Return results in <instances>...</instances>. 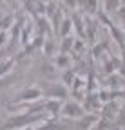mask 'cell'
<instances>
[{
    "instance_id": "1",
    "label": "cell",
    "mask_w": 125,
    "mask_h": 130,
    "mask_svg": "<svg viewBox=\"0 0 125 130\" xmlns=\"http://www.w3.org/2000/svg\"><path fill=\"white\" fill-rule=\"evenodd\" d=\"M35 121H40V114H20V116H15V118H9L6 121V125L0 126V130H9V128H17V126H25L29 123H35Z\"/></svg>"
},
{
    "instance_id": "2",
    "label": "cell",
    "mask_w": 125,
    "mask_h": 130,
    "mask_svg": "<svg viewBox=\"0 0 125 130\" xmlns=\"http://www.w3.org/2000/svg\"><path fill=\"white\" fill-rule=\"evenodd\" d=\"M40 96H42L40 89H36V87H29V89L22 90L17 98H15V101H33V100H38Z\"/></svg>"
},
{
    "instance_id": "3",
    "label": "cell",
    "mask_w": 125,
    "mask_h": 130,
    "mask_svg": "<svg viewBox=\"0 0 125 130\" xmlns=\"http://www.w3.org/2000/svg\"><path fill=\"white\" fill-rule=\"evenodd\" d=\"M60 112L64 114V116H67V118H80L84 114V110L80 108L78 103H65L64 107L60 108Z\"/></svg>"
},
{
    "instance_id": "4",
    "label": "cell",
    "mask_w": 125,
    "mask_h": 130,
    "mask_svg": "<svg viewBox=\"0 0 125 130\" xmlns=\"http://www.w3.org/2000/svg\"><path fill=\"white\" fill-rule=\"evenodd\" d=\"M47 96L56 98V100H65V98H67V89H65V85H54V87H49V89H47Z\"/></svg>"
},
{
    "instance_id": "5",
    "label": "cell",
    "mask_w": 125,
    "mask_h": 130,
    "mask_svg": "<svg viewBox=\"0 0 125 130\" xmlns=\"http://www.w3.org/2000/svg\"><path fill=\"white\" fill-rule=\"evenodd\" d=\"M71 20H73V27L76 29V35H78V38H84L85 36V27H84V18L78 13H74L73 16H71Z\"/></svg>"
},
{
    "instance_id": "6",
    "label": "cell",
    "mask_w": 125,
    "mask_h": 130,
    "mask_svg": "<svg viewBox=\"0 0 125 130\" xmlns=\"http://www.w3.org/2000/svg\"><path fill=\"white\" fill-rule=\"evenodd\" d=\"M71 29H73V20H71V18H64V20H62V24H60V29H58V36H60V38L69 36Z\"/></svg>"
},
{
    "instance_id": "7",
    "label": "cell",
    "mask_w": 125,
    "mask_h": 130,
    "mask_svg": "<svg viewBox=\"0 0 125 130\" xmlns=\"http://www.w3.org/2000/svg\"><path fill=\"white\" fill-rule=\"evenodd\" d=\"M120 6H121V0H103V13L105 14L116 13Z\"/></svg>"
},
{
    "instance_id": "8",
    "label": "cell",
    "mask_w": 125,
    "mask_h": 130,
    "mask_svg": "<svg viewBox=\"0 0 125 130\" xmlns=\"http://www.w3.org/2000/svg\"><path fill=\"white\" fill-rule=\"evenodd\" d=\"M44 108L47 110V112H51V114H58L60 108H62V105H60L58 100H49V101H45V103H44Z\"/></svg>"
},
{
    "instance_id": "9",
    "label": "cell",
    "mask_w": 125,
    "mask_h": 130,
    "mask_svg": "<svg viewBox=\"0 0 125 130\" xmlns=\"http://www.w3.org/2000/svg\"><path fill=\"white\" fill-rule=\"evenodd\" d=\"M120 69V60L118 58H107V61H105V71L111 74V72H116Z\"/></svg>"
},
{
    "instance_id": "10",
    "label": "cell",
    "mask_w": 125,
    "mask_h": 130,
    "mask_svg": "<svg viewBox=\"0 0 125 130\" xmlns=\"http://www.w3.org/2000/svg\"><path fill=\"white\" fill-rule=\"evenodd\" d=\"M62 20H64V16H62V11L56 7V11H54V14L51 16V24H53V27H54V32H58V29H60V24H62Z\"/></svg>"
},
{
    "instance_id": "11",
    "label": "cell",
    "mask_w": 125,
    "mask_h": 130,
    "mask_svg": "<svg viewBox=\"0 0 125 130\" xmlns=\"http://www.w3.org/2000/svg\"><path fill=\"white\" fill-rule=\"evenodd\" d=\"M62 40H64V42H62L60 51H62V54H67L69 51H73V43H74V40H73V38H69V36L62 38Z\"/></svg>"
},
{
    "instance_id": "12",
    "label": "cell",
    "mask_w": 125,
    "mask_h": 130,
    "mask_svg": "<svg viewBox=\"0 0 125 130\" xmlns=\"http://www.w3.org/2000/svg\"><path fill=\"white\" fill-rule=\"evenodd\" d=\"M42 49H44L45 56H53V54H54V45H53V40H51V38H49V40H45V42H44V45H42Z\"/></svg>"
},
{
    "instance_id": "13",
    "label": "cell",
    "mask_w": 125,
    "mask_h": 130,
    "mask_svg": "<svg viewBox=\"0 0 125 130\" xmlns=\"http://www.w3.org/2000/svg\"><path fill=\"white\" fill-rule=\"evenodd\" d=\"M20 32H22V38H20V40H22V43H24V45H27V43L31 42V25L24 27Z\"/></svg>"
},
{
    "instance_id": "14",
    "label": "cell",
    "mask_w": 125,
    "mask_h": 130,
    "mask_svg": "<svg viewBox=\"0 0 125 130\" xmlns=\"http://www.w3.org/2000/svg\"><path fill=\"white\" fill-rule=\"evenodd\" d=\"M11 65H13L11 60H6V61L0 63V76H4L6 72H9V71H11Z\"/></svg>"
},
{
    "instance_id": "15",
    "label": "cell",
    "mask_w": 125,
    "mask_h": 130,
    "mask_svg": "<svg viewBox=\"0 0 125 130\" xmlns=\"http://www.w3.org/2000/svg\"><path fill=\"white\" fill-rule=\"evenodd\" d=\"M74 79H76V78H74V72H73V71L64 72V85H65V87H67V85H73Z\"/></svg>"
},
{
    "instance_id": "16",
    "label": "cell",
    "mask_w": 125,
    "mask_h": 130,
    "mask_svg": "<svg viewBox=\"0 0 125 130\" xmlns=\"http://www.w3.org/2000/svg\"><path fill=\"white\" fill-rule=\"evenodd\" d=\"M45 22H47L45 18H38V29H40V35H45V32H51Z\"/></svg>"
},
{
    "instance_id": "17",
    "label": "cell",
    "mask_w": 125,
    "mask_h": 130,
    "mask_svg": "<svg viewBox=\"0 0 125 130\" xmlns=\"http://www.w3.org/2000/svg\"><path fill=\"white\" fill-rule=\"evenodd\" d=\"M56 63L60 65V67H65V65H69V58H67V54H60V56H56Z\"/></svg>"
},
{
    "instance_id": "18",
    "label": "cell",
    "mask_w": 125,
    "mask_h": 130,
    "mask_svg": "<svg viewBox=\"0 0 125 130\" xmlns=\"http://www.w3.org/2000/svg\"><path fill=\"white\" fill-rule=\"evenodd\" d=\"M11 22H13V16H6V18L0 22V31H6V29L11 25Z\"/></svg>"
},
{
    "instance_id": "19",
    "label": "cell",
    "mask_w": 125,
    "mask_h": 130,
    "mask_svg": "<svg viewBox=\"0 0 125 130\" xmlns=\"http://www.w3.org/2000/svg\"><path fill=\"white\" fill-rule=\"evenodd\" d=\"M42 110H44V103H40V105H31L29 110H27V114H38V112H42Z\"/></svg>"
},
{
    "instance_id": "20",
    "label": "cell",
    "mask_w": 125,
    "mask_h": 130,
    "mask_svg": "<svg viewBox=\"0 0 125 130\" xmlns=\"http://www.w3.org/2000/svg\"><path fill=\"white\" fill-rule=\"evenodd\" d=\"M103 47H105V43H100V45H94V49H92V56H94V58H98Z\"/></svg>"
},
{
    "instance_id": "21",
    "label": "cell",
    "mask_w": 125,
    "mask_h": 130,
    "mask_svg": "<svg viewBox=\"0 0 125 130\" xmlns=\"http://www.w3.org/2000/svg\"><path fill=\"white\" fill-rule=\"evenodd\" d=\"M64 4H65L69 9H76V7H78V0H64Z\"/></svg>"
},
{
    "instance_id": "22",
    "label": "cell",
    "mask_w": 125,
    "mask_h": 130,
    "mask_svg": "<svg viewBox=\"0 0 125 130\" xmlns=\"http://www.w3.org/2000/svg\"><path fill=\"white\" fill-rule=\"evenodd\" d=\"M116 13H118V16H120V20H121V22H125V6H120Z\"/></svg>"
},
{
    "instance_id": "23",
    "label": "cell",
    "mask_w": 125,
    "mask_h": 130,
    "mask_svg": "<svg viewBox=\"0 0 125 130\" xmlns=\"http://www.w3.org/2000/svg\"><path fill=\"white\" fill-rule=\"evenodd\" d=\"M6 42V31H2L0 32V47H2V43Z\"/></svg>"
},
{
    "instance_id": "24",
    "label": "cell",
    "mask_w": 125,
    "mask_h": 130,
    "mask_svg": "<svg viewBox=\"0 0 125 130\" xmlns=\"http://www.w3.org/2000/svg\"><path fill=\"white\" fill-rule=\"evenodd\" d=\"M22 130H33L31 126H22Z\"/></svg>"
},
{
    "instance_id": "25",
    "label": "cell",
    "mask_w": 125,
    "mask_h": 130,
    "mask_svg": "<svg viewBox=\"0 0 125 130\" xmlns=\"http://www.w3.org/2000/svg\"><path fill=\"white\" fill-rule=\"evenodd\" d=\"M53 2H54V0H53Z\"/></svg>"
}]
</instances>
